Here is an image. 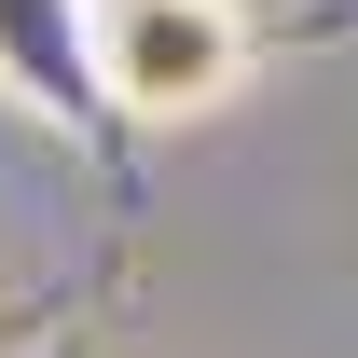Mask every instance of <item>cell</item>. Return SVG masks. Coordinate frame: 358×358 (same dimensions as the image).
<instances>
[{"label": "cell", "mask_w": 358, "mask_h": 358, "mask_svg": "<svg viewBox=\"0 0 358 358\" xmlns=\"http://www.w3.org/2000/svg\"><path fill=\"white\" fill-rule=\"evenodd\" d=\"M96 83L124 124H193L248 83V14L234 0H96Z\"/></svg>", "instance_id": "6da1fadb"}, {"label": "cell", "mask_w": 358, "mask_h": 358, "mask_svg": "<svg viewBox=\"0 0 358 358\" xmlns=\"http://www.w3.org/2000/svg\"><path fill=\"white\" fill-rule=\"evenodd\" d=\"M0 96H28L42 124L110 110V83H96V0H0Z\"/></svg>", "instance_id": "7a4b0ae2"}]
</instances>
